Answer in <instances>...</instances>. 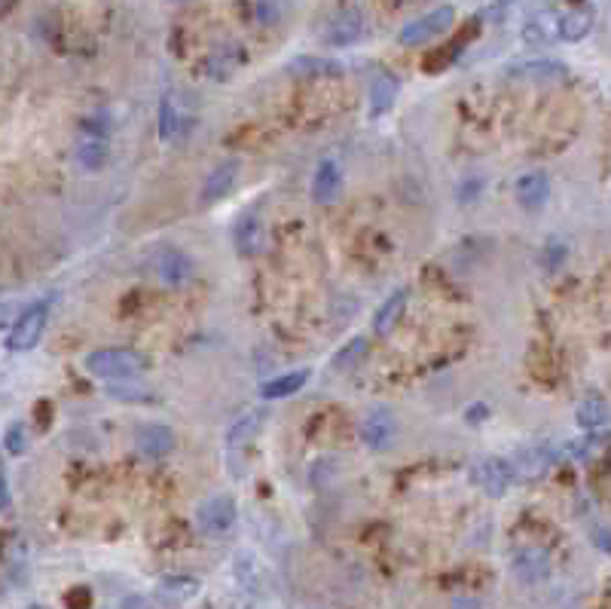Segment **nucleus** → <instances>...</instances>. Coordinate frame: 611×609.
<instances>
[{"label":"nucleus","mask_w":611,"mask_h":609,"mask_svg":"<svg viewBox=\"0 0 611 609\" xmlns=\"http://www.w3.org/2000/svg\"><path fill=\"white\" fill-rule=\"evenodd\" d=\"M86 373L101 380H132L144 371V359L135 350H122V346H108V350H95L83 359Z\"/></svg>","instance_id":"obj_1"},{"label":"nucleus","mask_w":611,"mask_h":609,"mask_svg":"<svg viewBox=\"0 0 611 609\" xmlns=\"http://www.w3.org/2000/svg\"><path fill=\"white\" fill-rule=\"evenodd\" d=\"M110 123L104 114H95L83 123L80 129V138H77V163H80L83 172H101L104 165H108V156H110Z\"/></svg>","instance_id":"obj_2"},{"label":"nucleus","mask_w":611,"mask_h":609,"mask_svg":"<svg viewBox=\"0 0 611 609\" xmlns=\"http://www.w3.org/2000/svg\"><path fill=\"white\" fill-rule=\"evenodd\" d=\"M47 319H49L47 300H37V303H31V307H25L19 312V319H16V325L10 328V334H6V346H10L13 352L34 350V346L40 343L43 331H47Z\"/></svg>","instance_id":"obj_3"},{"label":"nucleus","mask_w":611,"mask_h":609,"mask_svg":"<svg viewBox=\"0 0 611 609\" xmlns=\"http://www.w3.org/2000/svg\"><path fill=\"white\" fill-rule=\"evenodd\" d=\"M471 481L486 496H504L513 481V466L502 457H480L471 466Z\"/></svg>","instance_id":"obj_4"},{"label":"nucleus","mask_w":611,"mask_h":609,"mask_svg":"<svg viewBox=\"0 0 611 609\" xmlns=\"http://www.w3.org/2000/svg\"><path fill=\"white\" fill-rule=\"evenodd\" d=\"M196 524L205 536H226L235 527V502L230 496H212L196 511Z\"/></svg>","instance_id":"obj_5"},{"label":"nucleus","mask_w":611,"mask_h":609,"mask_svg":"<svg viewBox=\"0 0 611 609\" xmlns=\"http://www.w3.org/2000/svg\"><path fill=\"white\" fill-rule=\"evenodd\" d=\"M452 16H456V10L452 6H438V10L419 16V19H413L409 25H404V31H400V43L404 47H413V43H425V40H434L438 34H443L452 25Z\"/></svg>","instance_id":"obj_6"},{"label":"nucleus","mask_w":611,"mask_h":609,"mask_svg":"<svg viewBox=\"0 0 611 609\" xmlns=\"http://www.w3.org/2000/svg\"><path fill=\"white\" fill-rule=\"evenodd\" d=\"M511 570L523 585H538L550 576V558L544 548H517L511 554Z\"/></svg>","instance_id":"obj_7"},{"label":"nucleus","mask_w":611,"mask_h":609,"mask_svg":"<svg viewBox=\"0 0 611 609\" xmlns=\"http://www.w3.org/2000/svg\"><path fill=\"white\" fill-rule=\"evenodd\" d=\"M565 74H569V68L563 62H550V58H535V62H520V65L508 68L511 80L535 83V86L560 83V80H565Z\"/></svg>","instance_id":"obj_8"},{"label":"nucleus","mask_w":611,"mask_h":609,"mask_svg":"<svg viewBox=\"0 0 611 609\" xmlns=\"http://www.w3.org/2000/svg\"><path fill=\"white\" fill-rule=\"evenodd\" d=\"M364 34V16L361 10H355V6H346V10H339L334 19L327 22L325 28V40L330 47H352L355 40H361Z\"/></svg>","instance_id":"obj_9"},{"label":"nucleus","mask_w":611,"mask_h":609,"mask_svg":"<svg viewBox=\"0 0 611 609\" xmlns=\"http://www.w3.org/2000/svg\"><path fill=\"white\" fill-rule=\"evenodd\" d=\"M395 432H398V423L386 407H377V411L361 423V441L370 450H386L391 441H395Z\"/></svg>","instance_id":"obj_10"},{"label":"nucleus","mask_w":611,"mask_h":609,"mask_svg":"<svg viewBox=\"0 0 611 609\" xmlns=\"http://www.w3.org/2000/svg\"><path fill=\"white\" fill-rule=\"evenodd\" d=\"M513 196H517V203L526 208V212H541L550 199V178L544 172H526V175L517 178V184H513Z\"/></svg>","instance_id":"obj_11"},{"label":"nucleus","mask_w":611,"mask_h":609,"mask_svg":"<svg viewBox=\"0 0 611 609\" xmlns=\"http://www.w3.org/2000/svg\"><path fill=\"white\" fill-rule=\"evenodd\" d=\"M156 276H160L162 285L181 289V285H187L190 276H193V260L178 248H169V251H162L160 260H156Z\"/></svg>","instance_id":"obj_12"},{"label":"nucleus","mask_w":611,"mask_h":609,"mask_svg":"<svg viewBox=\"0 0 611 609\" xmlns=\"http://www.w3.org/2000/svg\"><path fill=\"white\" fill-rule=\"evenodd\" d=\"M242 62H244V49L239 43L226 40L205 58V71L212 80H230V77L242 68Z\"/></svg>","instance_id":"obj_13"},{"label":"nucleus","mask_w":611,"mask_h":609,"mask_svg":"<svg viewBox=\"0 0 611 609\" xmlns=\"http://www.w3.org/2000/svg\"><path fill=\"white\" fill-rule=\"evenodd\" d=\"M233 242H235V251H239L242 257H254L257 255L260 246H264V221H260L257 212H248V215H242L239 221H235Z\"/></svg>","instance_id":"obj_14"},{"label":"nucleus","mask_w":611,"mask_h":609,"mask_svg":"<svg viewBox=\"0 0 611 609\" xmlns=\"http://www.w3.org/2000/svg\"><path fill=\"white\" fill-rule=\"evenodd\" d=\"M235 178H239V163H235V160L221 163V165H217V169L212 172V175L205 178L202 196H199V203H202V205H217V203H221V199L235 187Z\"/></svg>","instance_id":"obj_15"},{"label":"nucleus","mask_w":611,"mask_h":609,"mask_svg":"<svg viewBox=\"0 0 611 609\" xmlns=\"http://www.w3.org/2000/svg\"><path fill=\"white\" fill-rule=\"evenodd\" d=\"M343 190V169L334 160H325L316 169V178H312V199L318 205H330Z\"/></svg>","instance_id":"obj_16"},{"label":"nucleus","mask_w":611,"mask_h":609,"mask_svg":"<svg viewBox=\"0 0 611 609\" xmlns=\"http://www.w3.org/2000/svg\"><path fill=\"white\" fill-rule=\"evenodd\" d=\"M511 466H513V475L523 478V481H535V478H541L550 468V450L541 445L523 447L517 450Z\"/></svg>","instance_id":"obj_17"},{"label":"nucleus","mask_w":611,"mask_h":609,"mask_svg":"<svg viewBox=\"0 0 611 609\" xmlns=\"http://www.w3.org/2000/svg\"><path fill=\"white\" fill-rule=\"evenodd\" d=\"M407 300H409V291L407 289L391 291L388 298L382 300V307L377 310V316H373V334H379V337L391 334V331H395V325H398V319L404 316Z\"/></svg>","instance_id":"obj_18"},{"label":"nucleus","mask_w":611,"mask_h":609,"mask_svg":"<svg viewBox=\"0 0 611 609\" xmlns=\"http://www.w3.org/2000/svg\"><path fill=\"white\" fill-rule=\"evenodd\" d=\"M171 447H174V432L169 429V425L153 423V425H144V429L138 432V450H141L144 457L162 459V457L171 454Z\"/></svg>","instance_id":"obj_19"},{"label":"nucleus","mask_w":611,"mask_h":609,"mask_svg":"<svg viewBox=\"0 0 611 609\" xmlns=\"http://www.w3.org/2000/svg\"><path fill=\"white\" fill-rule=\"evenodd\" d=\"M264 420H266V411H264V407L242 414L239 420H235V423L230 425V432H226V445H230L233 450H239V447H244V445H251V441L257 438V432H260V425H264Z\"/></svg>","instance_id":"obj_20"},{"label":"nucleus","mask_w":611,"mask_h":609,"mask_svg":"<svg viewBox=\"0 0 611 609\" xmlns=\"http://www.w3.org/2000/svg\"><path fill=\"white\" fill-rule=\"evenodd\" d=\"M306 380H309V371L282 373V377H273V380H266L264 386H260V398H264V402H278V398H287V395L300 393V389L306 386Z\"/></svg>","instance_id":"obj_21"},{"label":"nucleus","mask_w":611,"mask_h":609,"mask_svg":"<svg viewBox=\"0 0 611 609\" xmlns=\"http://www.w3.org/2000/svg\"><path fill=\"white\" fill-rule=\"evenodd\" d=\"M156 594H160L165 604L183 606L199 594V582L190 579V576H165L160 582V588H156Z\"/></svg>","instance_id":"obj_22"},{"label":"nucleus","mask_w":611,"mask_h":609,"mask_svg":"<svg viewBox=\"0 0 611 609\" xmlns=\"http://www.w3.org/2000/svg\"><path fill=\"white\" fill-rule=\"evenodd\" d=\"M575 420H578L581 429H587V432L602 429V425H608V420H611L608 402H606V398H599V395H587L578 404V414H575Z\"/></svg>","instance_id":"obj_23"},{"label":"nucleus","mask_w":611,"mask_h":609,"mask_svg":"<svg viewBox=\"0 0 611 609\" xmlns=\"http://www.w3.org/2000/svg\"><path fill=\"white\" fill-rule=\"evenodd\" d=\"M398 89H400V83H398V77H395V74H382V77H377V83L370 86V117L388 114V108H391V104H395V99H398Z\"/></svg>","instance_id":"obj_24"},{"label":"nucleus","mask_w":611,"mask_h":609,"mask_svg":"<svg viewBox=\"0 0 611 609\" xmlns=\"http://www.w3.org/2000/svg\"><path fill=\"white\" fill-rule=\"evenodd\" d=\"M287 71H291L294 77H337V74H343V65L330 62V58L300 56L287 65Z\"/></svg>","instance_id":"obj_25"},{"label":"nucleus","mask_w":611,"mask_h":609,"mask_svg":"<svg viewBox=\"0 0 611 609\" xmlns=\"http://www.w3.org/2000/svg\"><path fill=\"white\" fill-rule=\"evenodd\" d=\"M181 135H183V117H181L178 104L165 95L160 104V138L162 142H178Z\"/></svg>","instance_id":"obj_26"},{"label":"nucleus","mask_w":611,"mask_h":609,"mask_svg":"<svg viewBox=\"0 0 611 609\" xmlns=\"http://www.w3.org/2000/svg\"><path fill=\"white\" fill-rule=\"evenodd\" d=\"M593 28V13L590 10H575V13H565L560 19V37L563 40H584Z\"/></svg>","instance_id":"obj_27"},{"label":"nucleus","mask_w":611,"mask_h":609,"mask_svg":"<svg viewBox=\"0 0 611 609\" xmlns=\"http://www.w3.org/2000/svg\"><path fill=\"white\" fill-rule=\"evenodd\" d=\"M367 350H370L367 337H352V341H348V343L343 346V350H337V355H334V368H337V371L355 368V364L367 355Z\"/></svg>","instance_id":"obj_28"},{"label":"nucleus","mask_w":611,"mask_h":609,"mask_svg":"<svg viewBox=\"0 0 611 609\" xmlns=\"http://www.w3.org/2000/svg\"><path fill=\"white\" fill-rule=\"evenodd\" d=\"M4 447L10 457H22V450L28 447V432H25L22 423H13L4 435Z\"/></svg>","instance_id":"obj_29"},{"label":"nucleus","mask_w":611,"mask_h":609,"mask_svg":"<svg viewBox=\"0 0 611 609\" xmlns=\"http://www.w3.org/2000/svg\"><path fill=\"white\" fill-rule=\"evenodd\" d=\"M599 445H602L599 438H593V435H587V438H581V441H572V445H569V454L584 463V459H590L593 454H596V447H599Z\"/></svg>","instance_id":"obj_30"},{"label":"nucleus","mask_w":611,"mask_h":609,"mask_svg":"<svg viewBox=\"0 0 611 609\" xmlns=\"http://www.w3.org/2000/svg\"><path fill=\"white\" fill-rule=\"evenodd\" d=\"M565 242H560V239H550L547 242V248H544V260H547V267H560L563 260H565Z\"/></svg>","instance_id":"obj_31"},{"label":"nucleus","mask_w":611,"mask_h":609,"mask_svg":"<svg viewBox=\"0 0 611 609\" xmlns=\"http://www.w3.org/2000/svg\"><path fill=\"white\" fill-rule=\"evenodd\" d=\"M334 472H337L334 459H318V463L312 466V484H327V478Z\"/></svg>","instance_id":"obj_32"},{"label":"nucleus","mask_w":611,"mask_h":609,"mask_svg":"<svg viewBox=\"0 0 611 609\" xmlns=\"http://www.w3.org/2000/svg\"><path fill=\"white\" fill-rule=\"evenodd\" d=\"M590 536H593V542H596V548H602L606 554H611V530L608 527H593Z\"/></svg>","instance_id":"obj_33"},{"label":"nucleus","mask_w":611,"mask_h":609,"mask_svg":"<svg viewBox=\"0 0 611 609\" xmlns=\"http://www.w3.org/2000/svg\"><path fill=\"white\" fill-rule=\"evenodd\" d=\"M450 609H483V604L477 597H456Z\"/></svg>","instance_id":"obj_34"},{"label":"nucleus","mask_w":611,"mask_h":609,"mask_svg":"<svg viewBox=\"0 0 611 609\" xmlns=\"http://www.w3.org/2000/svg\"><path fill=\"white\" fill-rule=\"evenodd\" d=\"M486 416H489V407H486V404H471L468 423H480V420H486Z\"/></svg>","instance_id":"obj_35"},{"label":"nucleus","mask_w":611,"mask_h":609,"mask_svg":"<svg viewBox=\"0 0 611 609\" xmlns=\"http://www.w3.org/2000/svg\"><path fill=\"white\" fill-rule=\"evenodd\" d=\"M480 194V187H477V181H465V190H459V199L465 203V199H471V196H477Z\"/></svg>","instance_id":"obj_36"},{"label":"nucleus","mask_w":611,"mask_h":609,"mask_svg":"<svg viewBox=\"0 0 611 609\" xmlns=\"http://www.w3.org/2000/svg\"><path fill=\"white\" fill-rule=\"evenodd\" d=\"M0 506H4V511L10 509V481H0Z\"/></svg>","instance_id":"obj_37"}]
</instances>
